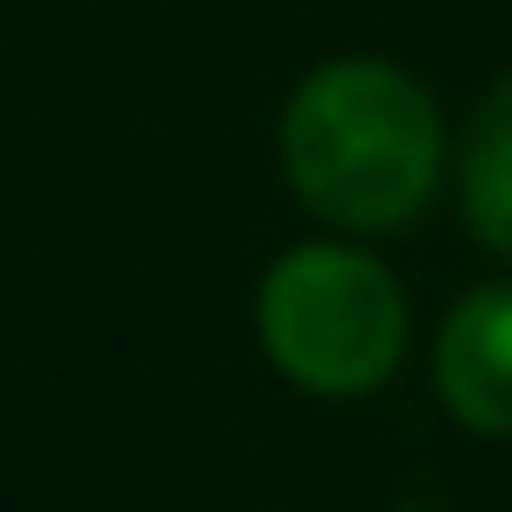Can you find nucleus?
<instances>
[{
	"mask_svg": "<svg viewBox=\"0 0 512 512\" xmlns=\"http://www.w3.org/2000/svg\"><path fill=\"white\" fill-rule=\"evenodd\" d=\"M281 169L309 218L351 239H386L435 204L449 176V127L428 85L400 64L330 57L281 106Z\"/></svg>",
	"mask_w": 512,
	"mask_h": 512,
	"instance_id": "nucleus-1",
	"label": "nucleus"
},
{
	"mask_svg": "<svg viewBox=\"0 0 512 512\" xmlns=\"http://www.w3.org/2000/svg\"><path fill=\"white\" fill-rule=\"evenodd\" d=\"M253 330L267 365L316 400H365L407 358V295L351 239H309L260 274Z\"/></svg>",
	"mask_w": 512,
	"mask_h": 512,
	"instance_id": "nucleus-2",
	"label": "nucleus"
},
{
	"mask_svg": "<svg viewBox=\"0 0 512 512\" xmlns=\"http://www.w3.org/2000/svg\"><path fill=\"white\" fill-rule=\"evenodd\" d=\"M435 393L456 428L484 442L512 435V281H484L442 316Z\"/></svg>",
	"mask_w": 512,
	"mask_h": 512,
	"instance_id": "nucleus-3",
	"label": "nucleus"
},
{
	"mask_svg": "<svg viewBox=\"0 0 512 512\" xmlns=\"http://www.w3.org/2000/svg\"><path fill=\"white\" fill-rule=\"evenodd\" d=\"M449 169H456V204H463L470 239L512 260V71L491 78V92L470 106Z\"/></svg>",
	"mask_w": 512,
	"mask_h": 512,
	"instance_id": "nucleus-4",
	"label": "nucleus"
}]
</instances>
